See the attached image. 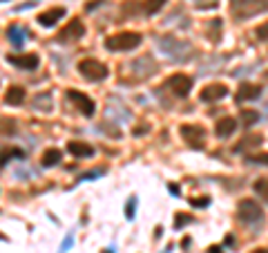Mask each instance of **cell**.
<instances>
[{"label": "cell", "instance_id": "1", "mask_svg": "<svg viewBox=\"0 0 268 253\" xmlns=\"http://www.w3.org/2000/svg\"><path fill=\"white\" fill-rule=\"evenodd\" d=\"M143 36L139 32H121L114 36H107L105 38V47L109 52H132L141 45Z\"/></svg>", "mask_w": 268, "mask_h": 253}, {"label": "cell", "instance_id": "2", "mask_svg": "<svg viewBox=\"0 0 268 253\" xmlns=\"http://www.w3.org/2000/svg\"><path fill=\"white\" fill-rule=\"evenodd\" d=\"M159 49L172 61H186L192 52V47L186 41H179L176 36H163V38H159Z\"/></svg>", "mask_w": 268, "mask_h": 253}, {"label": "cell", "instance_id": "3", "mask_svg": "<svg viewBox=\"0 0 268 253\" xmlns=\"http://www.w3.org/2000/svg\"><path fill=\"white\" fill-rule=\"evenodd\" d=\"M230 9L237 21H248L251 16L268 11V0H230Z\"/></svg>", "mask_w": 268, "mask_h": 253}, {"label": "cell", "instance_id": "4", "mask_svg": "<svg viewBox=\"0 0 268 253\" xmlns=\"http://www.w3.org/2000/svg\"><path fill=\"white\" fill-rule=\"evenodd\" d=\"M237 218L243 224H261L264 222V208H261L255 200H241L237 204Z\"/></svg>", "mask_w": 268, "mask_h": 253}, {"label": "cell", "instance_id": "5", "mask_svg": "<svg viewBox=\"0 0 268 253\" xmlns=\"http://www.w3.org/2000/svg\"><path fill=\"white\" fill-rule=\"evenodd\" d=\"M78 72L83 74L87 81H105V79L109 76V70L105 63H101V61L96 59H83L81 63H78Z\"/></svg>", "mask_w": 268, "mask_h": 253}, {"label": "cell", "instance_id": "6", "mask_svg": "<svg viewBox=\"0 0 268 253\" xmlns=\"http://www.w3.org/2000/svg\"><path fill=\"white\" fill-rule=\"evenodd\" d=\"M130 67H132V74H134L137 79H148V76H152V74H157V70H159L157 61L152 59L150 54H143V56H139Z\"/></svg>", "mask_w": 268, "mask_h": 253}, {"label": "cell", "instance_id": "7", "mask_svg": "<svg viewBox=\"0 0 268 253\" xmlns=\"http://www.w3.org/2000/svg\"><path fill=\"white\" fill-rule=\"evenodd\" d=\"M166 88H170V92H172L174 96L184 99L190 94V90H192V79L186 76V74H172L166 81Z\"/></svg>", "mask_w": 268, "mask_h": 253}, {"label": "cell", "instance_id": "8", "mask_svg": "<svg viewBox=\"0 0 268 253\" xmlns=\"http://www.w3.org/2000/svg\"><path fill=\"white\" fill-rule=\"evenodd\" d=\"M67 99H70L74 106L81 110V112L85 116H92L96 112V103L90 99L87 94H83V92H78V90H67Z\"/></svg>", "mask_w": 268, "mask_h": 253}, {"label": "cell", "instance_id": "9", "mask_svg": "<svg viewBox=\"0 0 268 253\" xmlns=\"http://www.w3.org/2000/svg\"><path fill=\"white\" fill-rule=\"evenodd\" d=\"M83 36H85L83 21H81V18H72V21L67 23L63 29H60L58 41H78V38H83Z\"/></svg>", "mask_w": 268, "mask_h": 253}, {"label": "cell", "instance_id": "10", "mask_svg": "<svg viewBox=\"0 0 268 253\" xmlns=\"http://www.w3.org/2000/svg\"><path fill=\"white\" fill-rule=\"evenodd\" d=\"M181 137H184L192 148H201V141L206 137V130L197 123H184L181 126Z\"/></svg>", "mask_w": 268, "mask_h": 253}, {"label": "cell", "instance_id": "11", "mask_svg": "<svg viewBox=\"0 0 268 253\" xmlns=\"http://www.w3.org/2000/svg\"><path fill=\"white\" fill-rule=\"evenodd\" d=\"M228 96V88L224 83H210L201 90V101L204 103H217Z\"/></svg>", "mask_w": 268, "mask_h": 253}, {"label": "cell", "instance_id": "12", "mask_svg": "<svg viewBox=\"0 0 268 253\" xmlns=\"http://www.w3.org/2000/svg\"><path fill=\"white\" fill-rule=\"evenodd\" d=\"M7 63L20 67V70H36L40 65V59L36 54H23V56H7Z\"/></svg>", "mask_w": 268, "mask_h": 253}, {"label": "cell", "instance_id": "13", "mask_svg": "<svg viewBox=\"0 0 268 253\" xmlns=\"http://www.w3.org/2000/svg\"><path fill=\"white\" fill-rule=\"evenodd\" d=\"M63 16H65V7H52L38 16V25H42V27H54Z\"/></svg>", "mask_w": 268, "mask_h": 253}, {"label": "cell", "instance_id": "14", "mask_svg": "<svg viewBox=\"0 0 268 253\" xmlns=\"http://www.w3.org/2000/svg\"><path fill=\"white\" fill-rule=\"evenodd\" d=\"M259 96H261V88H259V85L241 83V85H239V92H237V103L255 101V99H259Z\"/></svg>", "mask_w": 268, "mask_h": 253}, {"label": "cell", "instance_id": "15", "mask_svg": "<svg viewBox=\"0 0 268 253\" xmlns=\"http://www.w3.org/2000/svg\"><path fill=\"white\" fill-rule=\"evenodd\" d=\"M235 130H237V121L233 116H224V119H219L217 126H215V132H217L219 139H228Z\"/></svg>", "mask_w": 268, "mask_h": 253}, {"label": "cell", "instance_id": "16", "mask_svg": "<svg viewBox=\"0 0 268 253\" xmlns=\"http://www.w3.org/2000/svg\"><path fill=\"white\" fill-rule=\"evenodd\" d=\"M67 150L74 157H92L94 155V148L90 144H85V141H70V144H67Z\"/></svg>", "mask_w": 268, "mask_h": 253}, {"label": "cell", "instance_id": "17", "mask_svg": "<svg viewBox=\"0 0 268 253\" xmlns=\"http://www.w3.org/2000/svg\"><path fill=\"white\" fill-rule=\"evenodd\" d=\"M25 90L20 88V85H11L7 90V94H5V103H9V106H23L25 103Z\"/></svg>", "mask_w": 268, "mask_h": 253}, {"label": "cell", "instance_id": "18", "mask_svg": "<svg viewBox=\"0 0 268 253\" xmlns=\"http://www.w3.org/2000/svg\"><path fill=\"white\" fill-rule=\"evenodd\" d=\"M60 159H63V152H60L58 148H47L40 157V164L45 166V168H52V166H56Z\"/></svg>", "mask_w": 268, "mask_h": 253}, {"label": "cell", "instance_id": "19", "mask_svg": "<svg viewBox=\"0 0 268 253\" xmlns=\"http://www.w3.org/2000/svg\"><path fill=\"white\" fill-rule=\"evenodd\" d=\"M239 121H241L243 128H251V126H255V123L259 121V112H257V110H251V108H241Z\"/></svg>", "mask_w": 268, "mask_h": 253}, {"label": "cell", "instance_id": "20", "mask_svg": "<svg viewBox=\"0 0 268 253\" xmlns=\"http://www.w3.org/2000/svg\"><path fill=\"white\" fill-rule=\"evenodd\" d=\"M7 36H9V41L14 43L16 47H20L23 41H25V36H29V32H25V29L18 27V25H11V27L7 29Z\"/></svg>", "mask_w": 268, "mask_h": 253}, {"label": "cell", "instance_id": "21", "mask_svg": "<svg viewBox=\"0 0 268 253\" xmlns=\"http://www.w3.org/2000/svg\"><path fill=\"white\" fill-rule=\"evenodd\" d=\"M259 144H261V134H248L246 139L239 141V146L235 148V152H243V150H248V148H255Z\"/></svg>", "mask_w": 268, "mask_h": 253}, {"label": "cell", "instance_id": "22", "mask_svg": "<svg viewBox=\"0 0 268 253\" xmlns=\"http://www.w3.org/2000/svg\"><path fill=\"white\" fill-rule=\"evenodd\" d=\"M253 190L261 197V200L268 202V177H261V180L255 182V184H253Z\"/></svg>", "mask_w": 268, "mask_h": 253}, {"label": "cell", "instance_id": "23", "mask_svg": "<svg viewBox=\"0 0 268 253\" xmlns=\"http://www.w3.org/2000/svg\"><path fill=\"white\" fill-rule=\"evenodd\" d=\"M208 36H210L212 43L219 41V36H221V21H219V18H215V21L208 23Z\"/></svg>", "mask_w": 268, "mask_h": 253}, {"label": "cell", "instance_id": "24", "mask_svg": "<svg viewBox=\"0 0 268 253\" xmlns=\"http://www.w3.org/2000/svg\"><path fill=\"white\" fill-rule=\"evenodd\" d=\"M166 3H168V0H148V3H145V9H143V11H145L148 16H152V14H157V11H159Z\"/></svg>", "mask_w": 268, "mask_h": 253}, {"label": "cell", "instance_id": "25", "mask_svg": "<svg viewBox=\"0 0 268 253\" xmlns=\"http://www.w3.org/2000/svg\"><path fill=\"white\" fill-rule=\"evenodd\" d=\"M0 132L14 134V132H16V121H14V119H5V116H0Z\"/></svg>", "mask_w": 268, "mask_h": 253}, {"label": "cell", "instance_id": "26", "mask_svg": "<svg viewBox=\"0 0 268 253\" xmlns=\"http://www.w3.org/2000/svg\"><path fill=\"white\" fill-rule=\"evenodd\" d=\"M50 99H52L50 94H38V96H36V101H34V106L38 110H45V112H47V110H52Z\"/></svg>", "mask_w": 268, "mask_h": 253}, {"label": "cell", "instance_id": "27", "mask_svg": "<svg viewBox=\"0 0 268 253\" xmlns=\"http://www.w3.org/2000/svg\"><path fill=\"white\" fill-rule=\"evenodd\" d=\"M11 157H18V159H23V150H3L0 152V166H5L9 162Z\"/></svg>", "mask_w": 268, "mask_h": 253}, {"label": "cell", "instance_id": "28", "mask_svg": "<svg viewBox=\"0 0 268 253\" xmlns=\"http://www.w3.org/2000/svg\"><path fill=\"white\" fill-rule=\"evenodd\" d=\"M134 213H137V197H130L125 204V218L127 220H134Z\"/></svg>", "mask_w": 268, "mask_h": 253}, {"label": "cell", "instance_id": "29", "mask_svg": "<svg viewBox=\"0 0 268 253\" xmlns=\"http://www.w3.org/2000/svg\"><path fill=\"white\" fill-rule=\"evenodd\" d=\"M255 36H257V41H268V21L261 23L257 29H255Z\"/></svg>", "mask_w": 268, "mask_h": 253}, {"label": "cell", "instance_id": "30", "mask_svg": "<svg viewBox=\"0 0 268 253\" xmlns=\"http://www.w3.org/2000/svg\"><path fill=\"white\" fill-rule=\"evenodd\" d=\"M251 164H261V166H268V152H259V155H251L248 157Z\"/></svg>", "mask_w": 268, "mask_h": 253}, {"label": "cell", "instance_id": "31", "mask_svg": "<svg viewBox=\"0 0 268 253\" xmlns=\"http://www.w3.org/2000/svg\"><path fill=\"white\" fill-rule=\"evenodd\" d=\"M194 5L199 9H212V7H217V0H194Z\"/></svg>", "mask_w": 268, "mask_h": 253}, {"label": "cell", "instance_id": "32", "mask_svg": "<svg viewBox=\"0 0 268 253\" xmlns=\"http://www.w3.org/2000/svg\"><path fill=\"white\" fill-rule=\"evenodd\" d=\"M190 222V218H188L186 213H176V222H174V229H181L184 224H188Z\"/></svg>", "mask_w": 268, "mask_h": 253}, {"label": "cell", "instance_id": "33", "mask_svg": "<svg viewBox=\"0 0 268 253\" xmlns=\"http://www.w3.org/2000/svg\"><path fill=\"white\" fill-rule=\"evenodd\" d=\"M72 242H74V236H72V233H67L65 242L60 244V253H67V249H70V246H72Z\"/></svg>", "mask_w": 268, "mask_h": 253}, {"label": "cell", "instance_id": "34", "mask_svg": "<svg viewBox=\"0 0 268 253\" xmlns=\"http://www.w3.org/2000/svg\"><path fill=\"white\" fill-rule=\"evenodd\" d=\"M103 172H105V170H92V172H83V175L78 177V180H81V182H87L90 177H99V175H103Z\"/></svg>", "mask_w": 268, "mask_h": 253}, {"label": "cell", "instance_id": "35", "mask_svg": "<svg viewBox=\"0 0 268 253\" xmlns=\"http://www.w3.org/2000/svg\"><path fill=\"white\" fill-rule=\"evenodd\" d=\"M210 200L208 197H204V200H192V206H208Z\"/></svg>", "mask_w": 268, "mask_h": 253}, {"label": "cell", "instance_id": "36", "mask_svg": "<svg viewBox=\"0 0 268 253\" xmlns=\"http://www.w3.org/2000/svg\"><path fill=\"white\" fill-rule=\"evenodd\" d=\"M145 132H148V126H143V128H137V130H132L134 137H139V134H145Z\"/></svg>", "mask_w": 268, "mask_h": 253}, {"label": "cell", "instance_id": "37", "mask_svg": "<svg viewBox=\"0 0 268 253\" xmlns=\"http://www.w3.org/2000/svg\"><path fill=\"white\" fill-rule=\"evenodd\" d=\"M168 188H170V190H172V193H174V195H179V186H176V184H170V186H168Z\"/></svg>", "mask_w": 268, "mask_h": 253}, {"label": "cell", "instance_id": "38", "mask_svg": "<svg viewBox=\"0 0 268 253\" xmlns=\"http://www.w3.org/2000/svg\"><path fill=\"white\" fill-rule=\"evenodd\" d=\"M253 253H268V249H255Z\"/></svg>", "mask_w": 268, "mask_h": 253}, {"label": "cell", "instance_id": "39", "mask_svg": "<svg viewBox=\"0 0 268 253\" xmlns=\"http://www.w3.org/2000/svg\"><path fill=\"white\" fill-rule=\"evenodd\" d=\"M105 253H109V249H107V251H105Z\"/></svg>", "mask_w": 268, "mask_h": 253}]
</instances>
